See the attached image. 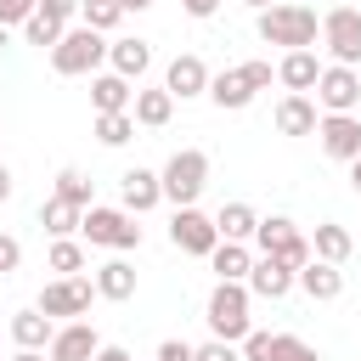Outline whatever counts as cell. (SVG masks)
<instances>
[{"label":"cell","mask_w":361,"mask_h":361,"mask_svg":"<svg viewBox=\"0 0 361 361\" xmlns=\"http://www.w3.org/2000/svg\"><path fill=\"white\" fill-rule=\"evenodd\" d=\"M254 28H259L265 45H282V51H305V45L322 39V17L299 0H276V6L254 11Z\"/></svg>","instance_id":"obj_1"},{"label":"cell","mask_w":361,"mask_h":361,"mask_svg":"<svg viewBox=\"0 0 361 361\" xmlns=\"http://www.w3.org/2000/svg\"><path fill=\"white\" fill-rule=\"evenodd\" d=\"M254 293H248V282H214L209 288V299H203V322H209V333L214 338H226V344H243L248 333H254Z\"/></svg>","instance_id":"obj_2"},{"label":"cell","mask_w":361,"mask_h":361,"mask_svg":"<svg viewBox=\"0 0 361 361\" xmlns=\"http://www.w3.org/2000/svg\"><path fill=\"white\" fill-rule=\"evenodd\" d=\"M107 34L102 28H90V23H73L56 45H51V73H62V79H85V73H102V62H107Z\"/></svg>","instance_id":"obj_3"},{"label":"cell","mask_w":361,"mask_h":361,"mask_svg":"<svg viewBox=\"0 0 361 361\" xmlns=\"http://www.w3.org/2000/svg\"><path fill=\"white\" fill-rule=\"evenodd\" d=\"M135 220H141V214H130L124 203H90V209H85L79 237H85V248L130 254V248H141V226H135Z\"/></svg>","instance_id":"obj_4"},{"label":"cell","mask_w":361,"mask_h":361,"mask_svg":"<svg viewBox=\"0 0 361 361\" xmlns=\"http://www.w3.org/2000/svg\"><path fill=\"white\" fill-rule=\"evenodd\" d=\"M158 175H164V203L186 209V203H197L203 186H209V152H203V147H180V152L164 158Z\"/></svg>","instance_id":"obj_5"},{"label":"cell","mask_w":361,"mask_h":361,"mask_svg":"<svg viewBox=\"0 0 361 361\" xmlns=\"http://www.w3.org/2000/svg\"><path fill=\"white\" fill-rule=\"evenodd\" d=\"M169 243H175L180 254L209 259V254L220 248V226H214V214H203L197 203H186V209H175V214H169Z\"/></svg>","instance_id":"obj_6"},{"label":"cell","mask_w":361,"mask_h":361,"mask_svg":"<svg viewBox=\"0 0 361 361\" xmlns=\"http://www.w3.org/2000/svg\"><path fill=\"white\" fill-rule=\"evenodd\" d=\"M254 248L259 254H276V259H288L293 271L310 259V237L288 220V214H259V231H254Z\"/></svg>","instance_id":"obj_7"},{"label":"cell","mask_w":361,"mask_h":361,"mask_svg":"<svg viewBox=\"0 0 361 361\" xmlns=\"http://www.w3.org/2000/svg\"><path fill=\"white\" fill-rule=\"evenodd\" d=\"M90 299H102V293H96V276H85V271H79V276H51V282L39 288V299H34V305H39L45 316H68V322H73V316H85V310H90Z\"/></svg>","instance_id":"obj_8"},{"label":"cell","mask_w":361,"mask_h":361,"mask_svg":"<svg viewBox=\"0 0 361 361\" xmlns=\"http://www.w3.org/2000/svg\"><path fill=\"white\" fill-rule=\"evenodd\" d=\"M322 45H327L333 62L361 68V11H355V6H333V11H322Z\"/></svg>","instance_id":"obj_9"},{"label":"cell","mask_w":361,"mask_h":361,"mask_svg":"<svg viewBox=\"0 0 361 361\" xmlns=\"http://www.w3.org/2000/svg\"><path fill=\"white\" fill-rule=\"evenodd\" d=\"M310 96H316V107H322V113H361V68L327 62Z\"/></svg>","instance_id":"obj_10"},{"label":"cell","mask_w":361,"mask_h":361,"mask_svg":"<svg viewBox=\"0 0 361 361\" xmlns=\"http://www.w3.org/2000/svg\"><path fill=\"white\" fill-rule=\"evenodd\" d=\"M316 147H322L333 164H355V158H361V113H322Z\"/></svg>","instance_id":"obj_11"},{"label":"cell","mask_w":361,"mask_h":361,"mask_svg":"<svg viewBox=\"0 0 361 361\" xmlns=\"http://www.w3.org/2000/svg\"><path fill=\"white\" fill-rule=\"evenodd\" d=\"M299 288V271L288 265V259H276V254H254V271H248V293L254 299H288Z\"/></svg>","instance_id":"obj_12"},{"label":"cell","mask_w":361,"mask_h":361,"mask_svg":"<svg viewBox=\"0 0 361 361\" xmlns=\"http://www.w3.org/2000/svg\"><path fill=\"white\" fill-rule=\"evenodd\" d=\"M96 350H102V333H96L85 316L62 322V327H56V338L45 344V355H51V361H96Z\"/></svg>","instance_id":"obj_13"},{"label":"cell","mask_w":361,"mask_h":361,"mask_svg":"<svg viewBox=\"0 0 361 361\" xmlns=\"http://www.w3.org/2000/svg\"><path fill=\"white\" fill-rule=\"evenodd\" d=\"M164 90L175 102H192V96H209V62L197 51H180L169 68H164Z\"/></svg>","instance_id":"obj_14"},{"label":"cell","mask_w":361,"mask_h":361,"mask_svg":"<svg viewBox=\"0 0 361 361\" xmlns=\"http://www.w3.org/2000/svg\"><path fill=\"white\" fill-rule=\"evenodd\" d=\"M118 203H124L130 214L158 209V203H164V175H158V169H141V164L124 169V175H118Z\"/></svg>","instance_id":"obj_15"},{"label":"cell","mask_w":361,"mask_h":361,"mask_svg":"<svg viewBox=\"0 0 361 361\" xmlns=\"http://www.w3.org/2000/svg\"><path fill=\"white\" fill-rule=\"evenodd\" d=\"M322 56H316V45H305V51H282V62H276V85L282 90H316V79H322Z\"/></svg>","instance_id":"obj_16"},{"label":"cell","mask_w":361,"mask_h":361,"mask_svg":"<svg viewBox=\"0 0 361 361\" xmlns=\"http://www.w3.org/2000/svg\"><path fill=\"white\" fill-rule=\"evenodd\" d=\"M299 293L305 299H316V305H327V299H338L344 293V265H333V259H305L299 265Z\"/></svg>","instance_id":"obj_17"},{"label":"cell","mask_w":361,"mask_h":361,"mask_svg":"<svg viewBox=\"0 0 361 361\" xmlns=\"http://www.w3.org/2000/svg\"><path fill=\"white\" fill-rule=\"evenodd\" d=\"M130 102H135V79H124L113 68L90 73V107L96 113H130Z\"/></svg>","instance_id":"obj_18"},{"label":"cell","mask_w":361,"mask_h":361,"mask_svg":"<svg viewBox=\"0 0 361 361\" xmlns=\"http://www.w3.org/2000/svg\"><path fill=\"white\" fill-rule=\"evenodd\" d=\"M316 124H322V107H316V96H305V90H288V96L276 102V130H282V135H316Z\"/></svg>","instance_id":"obj_19"},{"label":"cell","mask_w":361,"mask_h":361,"mask_svg":"<svg viewBox=\"0 0 361 361\" xmlns=\"http://www.w3.org/2000/svg\"><path fill=\"white\" fill-rule=\"evenodd\" d=\"M254 96H259V90L243 79V68H220V73H209V102H214L220 113H243Z\"/></svg>","instance_id":"obj_20"},{"label":"cell","mask_w":361,"mask_h":361,"mask_svg":"<svg viewBox=\"0 0 361 361\" xmlns=\"http://www.w3.org/2000/svg\"><path fill=\"white\" fill-rule=\"evenodd\" d=\"M51 338H56V316H45L39 305H28V310L11 316V344L17 350H45Z\"/></svg>","instance_id":"obj_21"},{"label":"cell","mask_w":361,"mask_h":361,"mask_svg":"<svg viewBox=\"0 0 361 361\" xmlns=\"http://www.w3.org/2000/svg\"><path fill=\"white\" fill-rule=\"evenodd\" d=\"M107 68H113V73H124V79H141V73L152 68V45H147L141 34H124V39H113V45H107Z\"/></svg>","instance_id":"obj_22"},{"label":"cell","mask_w":361,"mask_h":361,"mask_svg":"<svg viewBox=\"0 0 361 361\" xmlns=\"http://www.w3.org/2000/svg\"><path fill=\"white\" fill-rule=\"evenodd\" d=\"M90 276H96V293H102V299H113V305L135 299V265H130L124 254H113V259H107V265H96Z\"/></svg>","instance_id":"obj_23"},{"label":"cell","mask_w":361,"mask_h":361,"mask_svg":"<svg viewBox=\"0 0 361 361\" xmlns=\"http://www.w3.org/2000/svg\"><path fill=\"white\" fill-rule=\"evenodd\" d=\"M130 113H135V124H141V130H164V124L175 118V96H169L164 85H147V90H135Z\"/></svg>","instance_id":"obj_24"},{"label":"cell","mask_w":361,"mask_h":361,"mask_svg":"<svg viewBox=\"0 0 361 361\" xmlns=\"http://www.w3.org/2000/svg\"><path fill=\"white\" fill-rule=\"evenodd\" d=\"M214 226H220V237H226V243H254V231H259V214H254V203L231 197V203H220Z\"/></svg>","instance_id":"obj_25"},{"label":"cell","mask_w":361,"mask_h":361,"mask_svg":"<svg viewBox=\"0 0 361 361\" xmlns=\"http://www.w3.org/2000/svg\"><path fill=\"white\" fill-rule=\"evenodd\" d=\"M209 265H214V282H248V271H254V248L220 237V248L209 254Z\"/></svg>","instance_id":"obj_26"},{"label":"cell","mask_w":361,"mask_h":361,"mask_svg":"<svg viewBox=\"0 0 361 361\" xmlns=\"http://www.w3.org/2000/svg\"><path fill=\"white\" fill-rule=\"evenodd\" d=\"M39 226H45V231H51V237H79V226H85V209H79V203H68V197H56V192H51V197H45V203H39Z\"/></svg>","instance_id":"obj_27"},{"label":"cell","mask_w":361,"mask_h":361,"mask_svg":"<svg viewBox=\"0 0 361 361\" xmlns=\"http://www.w3.org/2000/svg\"><path fill=\"white\" fill-rule=\"evenodd\" d=\"M350 248H355V237H350L338 220H322V226H316V237H310V254H316V259H333V265H344V259H350Z\"/></svg>","instance_id":"obj_28"},{"label":"cell","mask_w":361,"mask_h":361,"mask_svg":"<svg viewBox=\"0 0 361 361\" xmlns=\"http://www.w3.org/2000/svg\"><path fill=\"white\" fill-rule=\"evenodd\" d=\"M45 265H51L56 276H79V271L90 265V254H85V237H51V248H45Z\"/></svg>","instance_id":"obj_29"},{"label":"cell","mask_w":361,"mask_h":361,"mask_svg":"<svg viewBox=\"0 0 361 361\" xmlns=\"http://www.w3.org/2000/svg\"><path fill=\"white\" fill-rule=\"evenodd\" d=\"M90 130H96V141H102V147H124V141L135 135V113H96V124H90Z\"/></svg>","instance_id":"obj_30"},{"label":"cell","mask_w":361,"mask_h":361,"mask_svg":"<svg viewBox=\"0 0 361 361\" xmlns=\"http://www.w3.org/2000/svg\"><path fill=\"white\" fill-rule=\"evenodd\" d=\"M124 17H130L124 0H85V6H79V23H90V28H102V34H113Z\"/></svg>","instance_id":"obj_31"},{"label":"cell","mask_w":361,"mask_h":361,"mask_svg":"<svg viewBox=\"0 0 361 361\" xmlns=\"http://www.w3.org/2000/svg\"><path fill=\"white\" fill-rule=\"evenodd\" d=\"M56 197H68V203H79V209H90L96 203V192H90V175L85 169H56Z\"/></svg>","instance_id":"obj_32"},{"label":"cell","mask_w":361,"mask_h":361,"mask_svg":"<svg viewBox=\"0 0 361 361\" xmlns=\"http://www.w3.org/2000/svg\"><path fill=\"white\" fill-rule=\"evenodd\" d=\"M62 34H68V28H62V23H56V17H45V11H39V6H34V17H28V23H23V39H28V45H39V51H51V45H56V39H62Z\"/></svg>","instance_id":"obj_33"},{"label":"cell","mask_w":361,"mask_h":361,"mask_svg":"<svg viewBox=\"0 0 361 361\" xmlns=\"http://www.w3.org/2000/svg\"><path fill=\"white\" fill-rule=\"evenodd\" d=\"M271 361H322L316 355V344H305L299 333H276V355Z\"/></svg>","instance_id":"obj_34"},{"label":"cell","mask_w":361,"mask_h":361,"mask_svg":"<svg viewBox=\"0 0 361 361\" xmlns=\"http://www.w3.org/2000/svg\"><path fill=\"white\" fill-rule=\"evenodd\" d=\"M237 350H243V361H271V355H276V333L254 327V333H248V338H243Z\"/></svg>","instance_id":"obj_35"},{"label":"cell","mask_w":361,"mask_h":361,"mask_svg":"<svg viewBox=\"0 0 361 361\" xmlns=\"http://www.w3.org/2000/svg\"><path fill=\"white\" fill-rule=\"evenodd\" d=\"M79 6H85V0H39V11H45V17H56L62 28H73V23H79Z\"/></svg>","instance_id":"obj_36"},{"label":"cell","mask_w":361,"mask_h":361,"mask_svg":"<svg viewBox=\"0 0 361 361\" xmlns=\"http://www.w3.org/2000/svg\"><path fill=\"white\" fill-rule=\"evenodd\" d=\"M192 361H243V350L237 344H226V338H209V344H197V355Z\"/></svg>","instance_id":"obj_37"},{"label":"cell","mask_w":361,"mask_h":361,"mask_svg":"<svg viewBox=\"0 0 361 361\" xmlns=\"http://www.w3.org/2000/svg\"><path fill=\"white\" fill-rule=\"evenodd\" d=\"M34 6H39V0H0V23H6V28H23V23L34 17Z\"/></svg>","instance_id":"obj_38"},{"label":"cell","mask_w":361,"mask_h":361,"mask_svg":"<svg viewBox=\"0 0 361 361\" xmlns=\"http://www.w3.org/2000/svg\"><path fill=\"white\" fill-rule=\"evenodd\" d=\"M17 265H23V243H17L11 231H0V276H11Z\"/></svg>","instance_id":"obj_39"},{"label":"cell","mask_w":361,"mask_h":361,"mask_svg":"<svg viewBox=\"0 0 361 361\" xmlns=\"http://www.w3.org/2000/svg\"><path fill=\"white\" fill-rule=\"evenodd\" d=\"M243 79H248V85H254V90H271V79H276V68H271V62H259V56H254V62H243Z\"/></svg>","instance_id":"obj_40"},{"label":"cell","mask_w":361,"mask_h":361,"mask_svg":"<svg viewBox=\"0 0 361 361\" xmlns=\"http://www.w3.org/2000/svg\"><path fill=\"white\" fill-rule=\"evenodd\" d=\"M197 355V344H186V338H164L158 344V361H192Z\"/></svg>","instance_id":"obj_41"},{"label":"cell","mask_w":361,"mask_h":361,"mask_svg":"<svg viewBox=\"0 0 361 361\" xmlns=\"http://www.w3.org/2000/svg\"><path fill=\"white\" fill-rule=\"evenodd\" d=\"M180 6H186V17H197V23H203V17H214V11H220V0H180Z\"/></svg>","instance_id":"obj_42"},{"label":"cell","mask_w":361,"mask_h":361,"mask_svg":"<svg viewBox=\"0 0 361 361\" xmlns=\"http://www.w3.org/2000/svg\"><path fill=\"white\" fill-rule=\"evenodd\" d=\"M96 361H135V355H130L124 344H102V350H96Z\"/></svg>","instance_id":"obj_43"},{"label":"cell","mask_w":361,"mask_h":361,"mask_svg":"<svg viewBox=\"0 0 361 361\" xmlns=\"http://www.w3.org/2000/svg\"><path fill=\"white\" fill-rule=\"evenodd\" d=\"M11 192H17V180H11V169L0 164V203H11Z\"/></svg>","instance_id":"obj_44"},{"label":"cell","mask_w":361,"mask_h":361,"mask_svg":"<svg viewBox=\"0 0 361 361\" xmlns=\"http://www.w3.org/2000/svg\"><path fill=\"white\" fill-rule=\"evenodd\" d=\"M11 361H51V355H45V350H17Z\"/></svg>","instance_id":"obj_45"},{"label":"cell","mask_w":361,"mask_h":361,"mask_svg":"<svg viewBox=\"0 0 361 361\" xmlns=\"http://www.w3.org/2000/svg\"><path fill=\"white\" fill-rule=\"evenodd\" d=\"M124 11H152V0H124Z\"/></svg>","instance_id":"obj_46"},{"label":"cell","mask_w":361,"mask_h":361,"mask_svg":"<svg viewBox=\"0 0 361 361\" xmlns=\"http://www.w3.org/2000/svg\"><path fill=\"white\" fill-rule=\"evenodd\" d=\"M350 186H355V192H361V158H355V164H350Z\"/></svg>","instance_id":"obj_47"},{"label":"cell","mask_w":361,"mask_h":361,"mask_svg":"<svg viewBox=\"0 0 361 361\" xmlns=\"http://www.w3.org/2000/svg\"><path fill=\"white\" fill-rule=\"evenodd\" d=\"M6 45H11V28H6V23H0V56H6Z\"/></svg>","instance_id":"obj_48"},{"label":"cell","mask_w":361,"mask_h":361,"mask_svg":"<svg viewBox=\"0 0 361 361\" xmlns=\"http://www.w3.org/2000/svg\"><path fill=\"white\" fill-rule=\"evenodd\" d=\"M243 6H254V11H265V6H276V0H243Z\"/></svg>","instance_id":"obj_49"}]
</instances>
